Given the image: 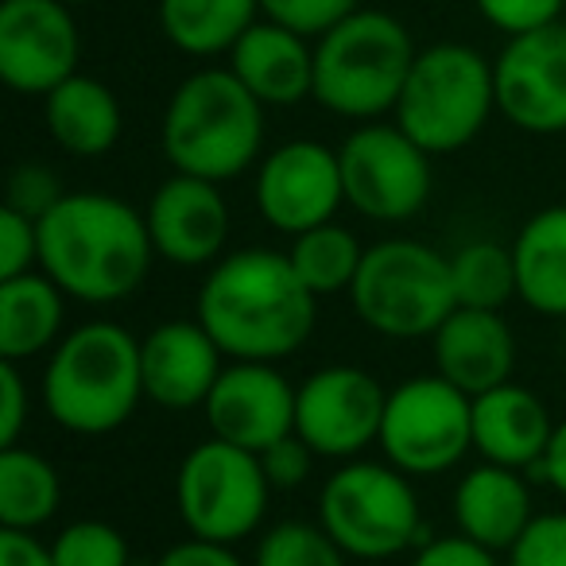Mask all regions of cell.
<instances>
[{
  "label": "cell",
  "mask_w": 566,
  "mask_h": 566,
  "mask_svg": "<svg viewBox=\"0 0 566 566\" xmlns=\"http://www.w3.org/2000/svg\"><path fill=\"white\" fill-rule=\"evenodd\" d=\"M195 318L229 361H287L318 326V295L280 249H233L206 268Z\"/></svg>",
  "instance_id": "6da1fadb"
},
{
  "label": "cell",
  "mask_w": 566,
  "mask_h": 566,
  "mask_svg": "<svg viewBox=\"0 0 566 566\" xmlns=\"http://www.w3.org/2000/svg\"><path fill=\"white\" fill-rule=\"evenodd\" d=\"M151 249L144 210L109 190H66L63 202L40 218V268L86 307H113L140 292Z\"/></svg>",
  "instance_id": "7a4b0ae2"
},
{
  "label": "cell",
  "mask_w": 566,
  "mask_h": 566,
  "mask_svg": "<svg viewBox=\"0 0 566 566\" xmlns=\"http://www.w3.org/2000/svg\"><path fill=\"white\" fill-rule=\"evenodd\" d=\"M144 396L140 338L120 323H78L43 361L40 403L55 427L82 439L113 434L136 416Z\"/></svg>",
  "instance_id": "3957f363"
},
{
  "label": "cell",
  "mask_w": 566,
  "mask_h": 566,
  "mask_svg": "<svg viewBox=\"0 0 566 566\" xmlns=\"http://www.w3.org/2000/svg\"><path fill=\"white\" fill-rule=\"evenodd\" d=\"M159 144L175 171L210 182L241 179L264 159V105L229 66H202L167 97Z\"/></svg>",
  "instance_id": "277c9868"
},
{
  "label": "cell",
  "mask_w": 566,
  "mask_h": 566,
  "mask_svg": "<svg viewBox=\"0 0 566 566\" xmlns=\"http://www.w3.org/2000/svg\"><path fill=\"white\" fill-rule=\"evenodd\" d=\"M419 48L403 20L385 9H357L315 40V102L342 120L396 113Z\"/></svg>",
  "instance_id": "5b68a950"
},
{
  "label": "cell",
  "mask_w": 566,
  "mask_h": 566,
  "mask_svg": "<svg viewBox=\"0 0 566 566\" xmlns=\"http://www.w3.org/2000/svg\"><path fill=\"white\" fill-rule=\"evenodd\" d=\"M403 470L388 458H349L318 489V524L357 563H392L419 551L431 532Z\"/></svg>",
  "instance_id": "8992f818"
},
{
  "label": "cell",
  "mask_w": 566,
  "mask_h": 566,
  "mask_svg": "<svg viewBox=\"0 0 566 566\" xmlns=\"http://www.w3.org/2000/svg\"><path fill=\"white\" fill-rule=\"evenodd\" d=\"M357 323L388 342H431L458 307L450 256L416 237H385L369 244L349 287Z\"/></svg>",
  "instance_id": "52a82bcc"
},
{
  "label": "cell",
  "mask_w": 566,
  "mask_h": 566,
  "mask_svg": "<svg viewBox=\"0 0 566 566\" xmlns=\"http://www.w3.org/2000/svg\"><path fill=\"white\" fill-rule=\"evenodd\" d=\"M493 113V59L470 43L442 40L419 48L392 120L431 156H454L485 133Z\"/></svg>",
  "instance_id": "ba28073f"
},
{
  "label": "cell",
  "mask_w": 566,
  "mask_h": 566,
  "mask_svg": "<svg viewBox=\"0 0 566 566\" xmlns=\"http://www.w3.org/2000/svg\"><path fill=\"white\" fill-rule=\"evenodd\" d=\"M272 493L260 454L213 434L195 442L175 470V512L187 535L210 543L237 547L260 535Z\"/></svg>",
  "instance_id": "9c48e42d"
},
{
  "label": "cell",
  "mask_w": 566,
  "mask_h": 566,
  "mask_svg": "<svg viewBox=\"0 0 566 566\" xmlns=\"http://www.w3.org/2000/svg\"><path fill=\"white\" fill-rule=\"evenodd\" d=\"M380 454L408 478H442L473 450V396L439 373H419L388 388Z\"/></svg>",
  "instance_id": "30bf717a"
},
{
  "label": "cell",
  "mask_w": 566,
  "mask_h": 566,
  "mask_svg": "<svg viewBox=\"0 0 566 566\" xmlns=\"http://www.w3.org/2000/svg\"><path fill=\"white\" fill-rule=\"evenodd\" d=\"M346 206L377 226H403L431 202V151L416 144L396 120H365L342 140Z\"/></svg>",
  "instance_id": "8fae6325"
},
{
  "label": "cell",
  "mask_w": 566,
  "mask_h": 566,
  "mask_svg": "<svg viewBox=\"0 0 566 566\" xmlns=\"http://www.w3.org/2000/svg\"><path fill=\"white\" fill-rule=\"evenodd\" d=\"M388 388L361 365H323L295 385V434L331 462L377 447Z\"/></svg>",
  "instance_id": "7c38bea8"
},
{
  "label": "cell",
  "mask_w": 566,
  "mask_h": 566,
  "mask_svg": "<svg viewBox=\"0 0 566 566\" xmlns=\"http://www.w3.org/2000/svg\"><path fill=\"white\" fill-rule=\"evenodd\" d=\"M252 198L264 226L283 237H300L338 218L346 206L338 148L323 140H283L256 164Z\"/></svg>",
  "instance_id": "4fadbf2b"
},
{
  "label": "cell",
  "mask_w": 566,
  "mask_h": 566,
  "mask_svg": "<svg viewBox=\"0 0 566 566\" xmlns=\"http://www.w3.org/2000/svg\"><path fill=\"white\" fill-rule=\"evenodd\" d=\"M82 35L63 0H4L0 4V82L12 94L48 97L78 74Z\"/></svg>",
  "instance_id": "5bb4252c"
},
{
  "label": "cell",
  "mask_w": 566,
  "mask_h": 566,
  "mask_svg": "<svg viewBox=\"0 0 566 566\" xmlns=\"http://www.w3.org/2000/svg\"><path fill=\"white\" fill-rule=\"evenodd\" d=\"M496 113L527 136L566 133V24L512 35L493 59Z\"/></svg>",
  "instance_id": "9a60e30c"
},
{
  "label": "cell",
  "mask_w": 566,
  "mask_h": 566,
  "mask_svg": "<svg viewBox=\"0 0 566 566\" xmlns=\"http://www.w3.org/2000/svg\"><path fill=\"white\" fill-rule=\"evenodd\" d=\"M156 260L171 268H213L229 249V202L221 182L175 171L144 206Z\"/></svg>",
  "instance_id": "2e32d148"
},
{
  "label": "cell",
  "mask_w": 566,
  "mask_h": 566,
  "mask_svg": "<svg viewBox=\"0 0 566 566\" xmlns=\"http://www.w3.org/2000/svg\"><path fill=\"white\" fill-rule=\"evenodd\" d=\"M202 419L213 439L260 454L295 431V385L272 361H226Z\"/></svg>",
  "instance_id": "e0dca14e"
},
{
  "label": "cell",
  "mask_w": 566,
  "mask_h": 566,
  "mask_svg": "<svg viewBox=\"0 0 566 566\" xmlns=\"http://www.w3.org/2000/svg\"><path fill=\"white\" fill-rule=\"evenodd\" d=\"M229 357L198 318H167L140 338L144 396L164 411L202 408Z\"/></svg>",
  "instance_id": "ac0fdd59"
},
{
  "label": "cell",
  "mask_w": 566,
  "mask_h": 566,
  "mask_svg": "<svg viewBox=\"0 0 566 566\" xmlns=\"http://www.w3.org/2000/svg\"><path fill=\"white\" fill-rule=\"evenodd\" d=\"M229 71L264 109H292L315 97V40L260 17L233 43Z\"/></svg>",
  "instance_id": "d6986e66"
},
{
  "label": "cell",
  "mask_w": 566,
  "mask_h": 566,
  "mask_svg": "<svg viewBox=\"0 0 566 566\" xmlns=\"http://www.w3.org/2000/svg\"><path fill=\"white\" fill-rule=\"evenodd\" d=\"M555 423L558 419L532 388L504 380V385L473 396V454L481 462L535 473L551 447Z\"/></svg>",
  "instance_id": "ffe728a7"
},
{
  "label": "cell",
  "mask_w": 566,
  "mask_h": 566,
  "mask_svg": "<svg viewBox=\"0 0 566 566\" xmlns=\"http://www.w3.org/2000/svg\"><path fill=\"white\" fill-rule=\"evenodd\" d=\"M431 349L434 373L462 388L465 396H481L504 385L516 369V334L501 311L454 307L447 323L434 331Z\"/></svg>",
  "instance_id": "44dd1931"
},
{
  "label": "cell",
  "mask_w": 566,
  "mask_h": 566,
  "mask_svg": "<svg viewBox=\"0 0 566 566\" xmlns=\"http://www.w3.org/2000/svg\"><path fill=\"white\" fill-rule=\"evenodd\" d=\"M450 516H454V532L470 535L473 543L496 551V555H509L512 543L535 520L527 473L496 462L470 465L450 493Z\"/></svg>",
  "instance_id": "7402d4cb"
},
{
  "label": "cell",
  "mask_w": 566,
  "mask_h": 566,
  "mask_svg": "<svg viewBox=\"0 0 566 566\" xmlns=\"http://www.w3.org/2000/svg\"><path fill=\"white\" fill-rule=\"evenodd\" d=\"M48 136L74 159H97L117 148L125 133V109L102 78L74 74L43 97Z\"/></svg>",
  "instance_id": "603a6c76"
},
{
  "label": "cell",
  "mask_w": 566,
  "mask_h": 566,
  "mask_svg": "<svg viewBox=\"0 0 566 566\" xmlns=\"http://www.w3.org/2000/svg\"><path fill=\"white\" fill-rule=\"evenodd\" d=\"M66 334V292L43 268L0 280V361L48 357Z\"/></svg>",
  "instance_id": "cb8c5ba5"
},
{
  "label": "cell",
  "mask_w": 566,
  "mask_h": 566,
  "mask_svg": "<svg viewBox=\"0 0 566 566\" xmlns=\"http://www.w3.org/2000/svg\"><path fill=\"white\" fill-rule=\"evenodd\" d=\"M516 300L543 318L566 323V202L535 210L512 237Z\"/></svg>",
  "instance_id": "d4e9b609"
},
{
  "label": "cell",
  "mask_w": 566,
  "mask_h": 566,
  "mask_svg": "<svg viewBox=\"0 0 566 566\" xmlns=\"http://www.w3.org/2000/svg\"><path fill=\"white\" fill-rule=\"evenodd\" d=\"M167 43L190 59L229 55L233 43L256 24L260 0H156Z\"/></svg>",
  "instance_id": "484cf974"
},
{
  "label": "cell",
  "mask_w": 566,
  "mask_h": 566,
  "mask_svg": "<svg viewBox=\"0 0 566 566\" xmlns=\"http://www.w3.org/2000/svg\"><path fill=\"white\" fill-rule=\"evenodd\" d=\"M63 504V478L55 462L32 447L0 450V527L40 532Z\"/></svg>",
  "instance_id": "4316f807"
},
{
  "label": "cell",
  "mask_w": 566,
  "mask_h": 566,
  "mask_svg": "<svg viewBox=\"0 0 566 566\" xmlns=\"http://www.w3.org/2000/svg\"><path fill=\"white\" fill-rule=\"evenodd\" d=\"M365 249L369 244H361L354 229H346L334 218L326 226H315L307 233L292 237L287 256H292V268L300 272V280L307 283L318 300H326V295H342V292L349 295L357 272H361Z\"/></svg>",
  "instance_id": "83f0119b"
},
{
  "label": "cell",
  "mask_w": 566,
  "mask_h": 566,
  "mask_svg": "<svg viewBox=\"0 0 566 566\" xmlns=\"http://www.w3.org/2000/svg\"><path fill=\"white\" fill-rule=\"evenodd\" d=\"M450 280H454L458 307L504 311L516 300V256L512 244L465 241L450 252Z\"/></svg>",
  "instance_id": "f1b7e54d"
},
{
  "label": "cell",
  "mask_w": 566,
  "mask_h": 566,
  "mask_svg": "<svg viewBox=\"0 0 566 566\" xmlns=\"http://www.w3.org/2000/svg\"><path fill=\"white\" fill-rule=\"evenodd\" d=\"M249 566H349V555L318 520H280L256 535Z\"/></svg>",
  "instance_id": "f546056e"
},
{
  "label": "cell",
  "mask_w": 566,
  "mask_h": 566,
  "mask_svg": "<svg viewBox=\"0 0 566 566\" xmlns=\"http://www.w3.org/2000/svg\"><path fill=\"white\" fill-rule=\"evenodd\" d=\"M55 566H133L125 532L109 520H74L51 539Z\"/></svg>",
  "instance_id": "4dcf8cb0"
},
{
  "label": "cell",
  "mask_w": 566,
  "mask_h": 566,
  "mask_svg": "<svg viewBox=\"0 0 566 566\" xmlns=\"http://www.w3.org/2000/svg\"><path fill=\"white\" fill-rule=\"evenodd\" d=\"M63 195H66V187H63V179H59L55 167L40 164V159H28V164L12 167L9 187H4V206L40 221L63 202Z\"/></svg>",
  "instance_id": "1f68e13d"
},
{
  "label": "cell",
  "mask_w": 566,
  "mask_h": 566,
  "mask_svg": "<svg viewBox=\"0 0 566 566\" xmlns=\"http://www.w3.org/2000/svg\"><path fill=\"white\" fill-rule=\"evenodd\" d=\"M357 9H361V0H260L264 20H275V24L292 28L307 40L326 35Z\"/></svg>",
  "instance_id": "d6a6232c"
},
{
  "label": "cell",
  "mask_w": 566,
  "mask_h": 566,
  "mask_svg": "<svg viewBox=\"0 0 566 566\" xmlns=\"http://www.w3.org/2000/svg\"><path fill=\"white\" fill-rule=\"evenodd\" d=\"M504 566H566V509L535 512L527 532L504 555Z\"/></svg>",
  "instance_id": "836d02e7"
},
{
  "label": "cell",
  "mask_w": 566,
  "mask_h": 566,
  "mask_svg": "<svg viewBox=\"0 0 566 566\" xmlns=\"http://www.w3.org/2000/svg\"><path fill=\"white\" fill-rule=\"evenodd\" d=\"M473 4H478L481 20L489 28H496L504 40L558 24L566 9V0H473Z\"/></svg>",
  "instance_id": "e575fe53"
},
{
  "label": "cell",
  "mask_w": 566,
  "mask_h": 566,
  "mask_svg": "<svg viewBox=\"0 0 566 566\" xmlns=\"http://www.w3.org/2000/svg\"><path fill=\"white\" fill-rule=\"evenodd\" d=\"M40 268V221L20 210H0V280Z\"/></svg>",
  "instance_id": "d590c367"
},
{
  "label": "cell",
  "mask_w": 566,
  "mask_h": 566,
  "mask_svg": "<svg viewBox=\"0 0 566 566\" xmlns=\"http://www.w3.org/2000/svg\"><path fill=\"white\" fill-rule=\"evenodd\" d=\"M315 458L318 454L295 431L283 434V439L272 442L268 450H260V465H264L275 493H295L300 485H307L311 470H315Z\"/></svg>",
  "instance_id": "8d00e7d4"
},
{
  "label": "cell",
  "mask_w": 566,
  "mask_h": 566,
  "mask_svg": "<svg viewBox=\"0 0 566 566\" xmlns=\"http://www.w3.org/2000/svg\"><path fill=\"white\" fill-rule=\"evenodd\" d=\"M28 419H32V388H28L24 365L0 361V450L20 447Z\"/></svg>",
  "instance_id": "74e56055"
},
{
  "label": "cell",
  "mask_w": 566,
  "mask_h": 566,
  "mask_svg": "<svg viewBox=\"0 0 566 566\" xmlns=\"http://www.w3.org/2000/svg\"><path fill=\"white\" fill-rule=\"evenodd\" d=\"M408 566H504V555L473 543L470 535L450 532V535H431L423 547L411 551Z\"/></svg>",
  "instance_id": "f35d334b"
},
{
  "label": "cell",
  "mask_w": 566,
  "mask_h": 566,
  "mask_svg": "<svg viewBox=\"0 0 566 566\" xmlns=\"http://www.w3.org/2000/svg\"><path fill=\"white\" fill-rule=\"evenodd\" d=\"M156 566H249V563H244V558L237 555V547H229V543H210V539L190 535V539L167 547L164 555L156 558Z\"/></svg>",
  "instance_id": "ab89813d"
},
{
  "label": "cell",
  "mask_w": 566,
  "mask_h": 566,
  "mask_svg": "<svg viewBox=\"0 0 566 566\" xmlns=\"http://www.w3.org/2000/svg\"><path fill=\"white\" fill-rule=\"evenodd\" d=\"M0 566H55V555L35 532L0 527Z\"/></svg>",
  "instance_id": "60d3db41"
},
{
  "label": "cell",
  "mask_w": 566,
  "mask_h": 566,
  "mask_svg": "<svg viewBox=\"0 0 566 566\" xmlns=\"http://www.w3.org/2000/svg\"><path fill=\"white\" fill-rule=\"evenodd\" d=\"M535 478L547 481V485L555 489V493L566 501V416L555 423L551 447H547V454H543V462H539V470H535Z\"/></svg>",
  "instance_id": "b9f144b4"
},
{
  "label": "cell",
  "mask_w": 566,
  "mask_h": 566,
  "mask_svg": "<svg viewBox=\"0 0 566 566\" xmlns=\"http://www.w3.org/2000/svg\"><path fill=\"white\" fill-rule=\"evenodd\" d=\"M63 4H71V9H82V4H94V0H63Z\"/></svg>",
  "instance_id": "7bdbcfd3"
},
{
  "label": "cell",
  "mask_w": 566,
  "mask_h": 566,
  "mask_svg": "<svg viewBox=\"0 0 566 566\" xmlns=\"http://www.w3.org/2000/svg\"><path fill=\"white\" fill-rule=\"evenodd\" d=\"M563 342H566V334H563Z\"/></svg>",
  "instance_id": "ee69618b"
}]
</instances>
